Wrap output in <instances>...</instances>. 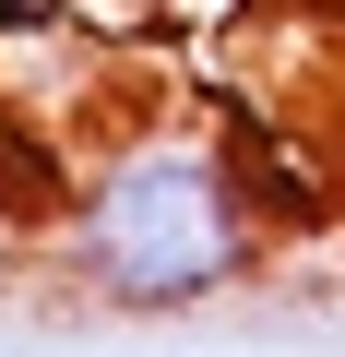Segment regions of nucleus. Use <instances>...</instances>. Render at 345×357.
I'll return each instance as SVG.
<instances>
[{"instance_id": "1", "label": "nucleus", "mask_w": 345, "mask_h": 357, "mask_svg": "<svg viewBox=\"0 0 345 357\" xmlns=\"http://www.w3.org/2000/svg\"><path fill=\"white\" fill-rule=\"evenodd\" d=\"M262 250H274V215L250 203L238 143H215L191 119L107 143L60 203V274L131 321H179V310L238 298L262 274Z\"/></svg>"}]
</instances>
